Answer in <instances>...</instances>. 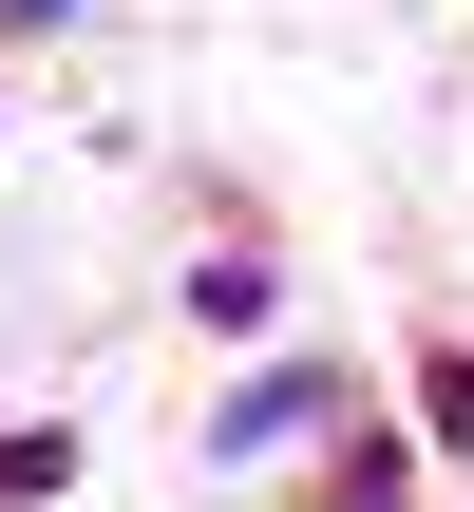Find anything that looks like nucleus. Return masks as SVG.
I'll use <instances>...</instances> for the list:
<instances>
[{"instance_id":"obj_3","label":"nucleus","mask_w":474,"mask_h":512,"mask_svg":"<svg viewBox=\"0 0 474 512\" xmlns=\"http://www.w3.org/2000/svg\"><path fill=\"white\" fill-rule=\"evenodd\" d=\"M190 323H228V342L285 323V266H266V247H190Z\"/></svg>"},{"instance_id":"obj_2","label":"nucleus","mask_w":474,"mask_h":512,"mask_svg":"<svg viewBox=\"0 0 474 512\" xmlns=\"http://www.w3.org/2000/svg\"><path fill=\"white\" fill-rule=\"evenodd\" d=\"M304 512H418V437H380V418H361V437L304 475Z\"/></svg>"},{"instance_id":"obj_6","label":"nucleus","mask_w":474,"mask_h":512,"mask_svg":"<svg viewBox=\"0 0 474 512\" xmlns=\"http://www.w3.org/2000/svg\"><path fill=\"white\" fill-rule=\"evenodd\" d=\"M0 19H57V0H0Z\"/></svg>"},{"instance_id":"obj_4","label":"nucleus","mask_w":474,"mask_h":512,"mask_svg":"<svg viewBox=\"0 0 474 512\" xmlns=\"http://www.w3.org/2000/svg\"><path fill=\"white\" fill-rule=\"evenodd\" d=\"M418 437H437V456H474V342H437V380H418Z\"/></svg>"},{"instance_id":"obj_1","label":"nucleus","mask_w":474,"mask_h":512,"mask_svg":"<svg viewBox=\"0 0 474 512\" xmlns=\"http://www.w3.org/2000/svg\"><path fill=\"white\" fill-rule=\"evenodd\" d=\"M323 418H361V380H342V361H266L247 399H209V456H285V437H323Z\"/></svg>"},{"instance_id":"obj_5","label":"nucleus","mask_w":474,"mask_h":512,"mask_svg":"<svg viewBox=\"0 0 474 512\" xmlns=\"http://www.w3.org/2000/svg\"><path fill=\"white\" fill-rule=\"evenodd\" d=\"M0 494H76V437H0Z\"/></svg>"}]
</instances>
